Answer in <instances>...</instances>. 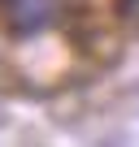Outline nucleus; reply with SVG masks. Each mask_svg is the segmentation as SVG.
Masks as SVG:
<instances>
[{
	"label": "nucleus",
	"instance_id": "1",
	"mask_svg": "<svg viewBox=\"0 0 139 147\" xmlns=\"http://www.w3.org/2000/svg\"><path fill=\"white\" fill-rule=\"evenodd\" d=\"M0 18L13 35H44L65 18V0H0Z\"/></svg>",
	"mask_w": 139,
	"mask_h": 147
}]
</instances>
